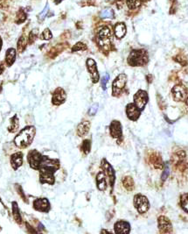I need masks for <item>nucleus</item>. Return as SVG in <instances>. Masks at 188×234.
Returning <instances> with one entry per match:
<instances>
[{
	"instance_id": "42",
	"label": "nucleus",
	"mask_w": 188,
	"mask_h": 234,
	"mask_svg": "<svg viewBox=\"0 0 188 234\" xmlns=\"http://www.w3.org/2000/svg\"><path fill=\"white\" fill-rule=\"evenodd\" d=\"M4 71H5V65L2 61H0V75H2Z\"/></svg>"
},
{
	"instance_id": "23",
	"label": "nucleus",
	"mask_w": 188,
	"mask_h": 234,
	"mask_svg": "<svg viewBox=\"0 0 188 234\" xmlns=\"http://www.w3.org/2000/svg\"><path fill=\"white\" fill-rule=\"evenodd\" d=\"M19 128V119L18 115H14L10 119V125L8 126V132L11 133H16Z\"/></svg>"
},
{
	"instance_id": "19",
	"label": "nucleus",
	"mask_w": 188,
	"mask_h": 234,
	"mask_svg": "<svg viewBox=\"0 0 188 234\" xmlns=\"http://www.w3.org/2000/svg\"><path fill=\"white\" fill-rule=\"evenodd\" d=\"M10 161L12 169L14 170H18L23 165V153L17 152L12 154Z\"/></svg>"
},
{
	"instance_id": "24",
	"label": "nucleus",
	"mask_w": 188,
	"mask_h": 234,
	"mask_svg": "<svg viewBox=\"0 0 188 234\" xmlns=\"http://www.w3.org/2000/svg\"><path fill=\"white\" fill-rule=\"evenodd\" d=\"M12 205L13 218L16 221V223H18V224H22V216L20 215V211H19V208H18L17 202H12Z\"/></svg>"
},
{
	"instance_id": "18",
	"label": "nucleus",
	"mask_w": 188,
	"mask_h": 234,
	"mask_svg": "<svg viewBox=\"0 0 188 234\" xmlns=\"http://www.w3.org/2000/svg\"><path fill=\"white\" fill-rule=\"evenodd\" d=\"M40 171V181L42 184L47 183L49 185H53L55 182L54 173L47 171V170H39Z\"/></svg>"
},
{
	"instance_id": "29",
	"label": "nucleus",
	"mask_w": 188,
	"mask_h": 234,
	"mask_svg": "<svg viewBox=\"0 0 188 234\" xmlns=\"http://www.w3.org/2000/svg\"><path fill=\"white\" fill-rule=\"evenodd\" d=\"M180 205L183 210L188 213V193L183 194L180 196Z\"/></svg>"
},
{
	"instance_id": "43",
	"label": "nucleus",
	"mask_w": 188,
	"mask_h": 234,
	"mask_svg": "<svg viewBox=\"0 0 188 234\" xmlns=\"http://www.w3.org/2000/svg\"><path fill=\"white\" fill-rule=\"evenodd\" d=\"M25 225L27 226V229L29 230V232H34V233H35V232H37L35 230H33V229L32 228V226H30V224H28V223H25Z\"/></svg>"
},
{
	"instance_id": "22",
	"label": "nucleus",
	"mask_w": 188,
	"mask_h": 234,
	"mask_svg": "<svg viewBox=\"0 0 188 234\" xmlns=\"http://www.w3.org/2000/svg\"><path fill=\"white\" fill-rule=\"evenodd\" d=\"M16 61V49L9 48L6 53V62L8 67H11Z\"/></svg>"
},
{
	"instance_id": "12",
	"label": "nucleus",
	"mask_w": 188,
	"mask_h": 234,
	"mask_svg": "<svg viewBox=\"0 0 188 234\" xmlns=\"http://www.w3.org/2000/svg\"><path fill=\"white\" fill-rule=\"evenodd\" d=\"M101 165H102V169L104 171L105 175L109 179L110 187L113 188L114 187V184H115V181H116V172H115V170H114L111 165L107 161L106 159H102Z\"/></svg>"
},
{
	"instance_id": "17",
	"label": "nucleus",
	"mask_w": 188,
	"mask_h": 234,
	"mask_svg": "<svg viewBox=\"0 0 188 234\" xmlns=\"http://www.w3.org/2000/svg\"><path fill=\"white\" fill-rule=\"evenodd\" d=\"M114 231L117 234H128L130 232V224L124 220H119L114 224Z\"/></svg>"
},
{
	"instance_id": "41",
	"label": "nucleus",
	"mask_w": 188,
	"mask_h": 234,
	"mask_svg": "<svg viewBox=\"0 0 188 234\" xmlns=\"http://www.w3.org/2000/svg\"><path fill=\"white\" fill-rule=\"evenodd\" d=\"M170 175V169H169V167L168 166H165V170H164V172H163V174H162V181H165L167 178H168V176Z\"/></svg>"
},
{
	"instance_id": "3",
	"label": "nucleus",
	"mask_w": 188,
	"mask_h": 234,
	"mask_svg": "<svg viewBox=\"0 0 188 234\" xmlns=\"http://www.w3.org/2000/svg\"><path fill=\"white\" fill-rule=\"evenodd\" d=\"M112 41V34L109 27H102L97 34V42L98 45L104 50H108Z\"/></svg>"
},
{
	"instance_id": "15",
	"label": "nucleus",
	"mask_w": 188,
	"mask_h": 234,
	"mask_svg": "<svg viewBox=\"0 0 188 234\" xmlns=\"http://www.w3.org/2000/svg\"><path fill=\"white\" fill-rule=\"evenodd\" d=\"M109 133L114 139H121L123 136V126L120 121L113 120L109 125Z\"/></svg>"
},
{
	"instance_id": "47",
	"label": "nucleus",
	"mask_w": 188,
	"mask_h": 234,
	"mask_svg": "<svg viewBox=\"0 0 188 234\" xmlns=\"http://www.w3.org/2000/svg\"><path fill=\"white\" fill-rule=\"evenodd\" d=\"M0 202H2V201H1V199H0Z\"/></svg>"
},
{
	"instance_id": "6",
	"label": "nucleus",
	"mask_w": 188,
	"mask_h": 234,
	"mask_svg": "<svg viewBox=\"0 0 188 234\" xmlns=\"http://www.w3.org/2000/svg\"><path fill=\"white\" fill-rule=\"evenodd\" d=\"M44 155H42L39 151H37L36 149H33L28 153L27 154V161L29 166L33 169L39 170L40 164H41L42 160H43Z\"/></svg>"
},
{
	"instance_id": "45",
	"label": "nucleus",
	"mask_w": 188,
	"mask_h": 234,
	"mask_svg": "<svg viewBox=\"0 0 188 234\" xmlns=\"http://www.w3.org/2000/svg\"><path fill=\"white\" fill-rule=\"evenodd\" d=\"M54 1H55V3H56V4H59V3H60V2H61V1H63V0H54Z\"/></svg>"
},
{
	"instance_id": "13",
	"label": "nucleus",
	"mask_w": 188,
	"mask_h": 234,
	"mask_svg": "<svg viewBox=\"0 0 188 234\" xmlns=\"http://www.w3.org/2000/svg\"><path fill=\"white\" fill-rule=\"evenodd\" d=\"M141 111L134 103H130L126 105V115L131 121H136L141 115Z\"/></svg>"
},
{
	"instance_id": "8",
	"label": "nucleus",
	"mask_w": 188,
	"mask_h": 234,
	"mask_svg": "<svg viewBox=\"0 0 188 234\" xmlns=\"http://www.w3.org/2000/svg\"><path fill=\"white\" fill-rule=\"evenodd\" d=\"M134 104L136 105L138 107V109L140 111H144L145 106L148 104V101H149V96H148V93L145 90H143V89H139L136 91V93L134 95Z\"/></svg>"
},
{
	"instance_id": "11",
	"label": "nucleus",
	"mask_w": 188,
	"mask_h": 234,
	"mask_svg": "<svg viewBox=\"0 0 188 234\" xmlns=\"http://www.w3.org/2000/svg\"><path fill=\"white\" fill-rule=\"evenodd\" d=\"M33 209L40 212L47 213L51 210V205L47 198H37L33 203Z\"/></svg>"
},
{
	"instance_id": "26",
	"label": "nucleus",
	"mask_w": 188,
	"mask_h": 234,
	"mask_svg": "<svg viewBox=\"0 0 188 234\" xmlns=\"http://www.w3.org/2000/svg\"><path fill=\"white\" fill-rule=\"evenodd\" d=\"M150 159H151V162L153 164L155 169H162L163 168V161H162L161 156L159 154L154 153L151 155Z\"/></svg>"
},
{
	"instance_id": "33",
	"label": "nucleus",
	"mask_w": 188,
	"mask_h": 234,
	"mask_svg": "<svg viewBox=\"0 0 188 234\" xmlns=\"http://www.w3.org/2000/svg\"><path fill=\"white\" fill-rule=\"evenodd\" d=\"M143 0H127V6L129 9H136L141 6Z\"/></svg>"
},
{
	"instance_id": "40",
	"label": "nucleus",
	"mask_w": 188,
	"mask_h": 234,
	"mask_svg": "<svg viewBox=\"0 0 188 234\" xmlns=\"http://www.w3.org/2000/svg\"><path fill=\"white\" fill-rule=\"evenodd\" d=\"M48 10H49V7H48V5H47L46 6V7L43 9V11H42L40 14H39V19L40 20H43L44 18H45V17L47 16V12H48Z\"/></svg>"
},
{
	"instance_id": "46",
	"label": "nucleus",
	"mask_w": 188,
	"mask_h": 234,
	"mask_svg": "<svg viewBox=\"0 0 188 234\" xmlns=\"http://www.w3.org/2000/svg\"><path fill=\"white\" fill-rule=\"evenodd\" d=\"M186 105L188 106V97H187V98H186Z\"/></svg>"
},
{
	"instance_id": "38",
	"label": "nucleus",
	"mask_w": 188,
	"mask_h": 234,
	"mask_svg": "<svg viewBox=\"0 0 188 234\" xmlns=\"http://www.w3.org/2000/svg\"><path fill=\"white\" fill-rule=\"evenodd\" d=\"M98 107H99V105L98 104H94L90 106L89 110H88V115L89 116H94L96 114V112L98 111Z\"/></svg>"
},
{
	"instance_id": "10",
	"label": "nucleus",
	"mask_w": 188,
	"mask_h": 234,
	"mask_svg": "<svg viewBox=\"0 0 188 234\" xmlns=\"http://www.w3.org/2000/svg\"><path fill=\"white\" fill-rule=\"evenodd\" d=\"M66 99H67V93L64 89L58 87L54 89L52 95V103L53 105H61L66 102Z\"/></svg>"
},
{
	"instance_id": "28",
	"label": "nucleus",
	"mask_w": 188,
	"mask_h": 234,
	"mask_svg": "<svg viewBox=\"0 0 188 234\" xmlns=\"http://www.w3.org/2000/svg\"><path fill=\"white\" fill-rule=\"evenodd\" d=\"M81 150L84 154H88L91 151V141L90 140H84L81 146Z\"/></svg>"
},
{
	"instance_id": "2",
	"label": "nucleus",
	"mask_w": 188,
	"mask_h": 234,
	"mask_svg": "<svg viewBox=\"0 0 188 234\" xmlns=\"http://www.w3.org/2000/svg\"><path fill=\"white\" fill-rule=\"evenodd\" d=\"M149 57L148 53L144 49H135L132 50L128 57V64L132 67L144 66L148 62Z\"/></svg>"
},
{
	"instance_id": "9",
	"label": "nucleus",
	"mask_w": 188,
	"mask_h": 234,
	"mask_svg": "<svg viewBox=\"0 0 188 234\" xmlns=\"http://www.w3.org/2000/svg\"><path fill=\"white\" fill-rule=\"evenodd\" d=\"M86 66H87L89 76H90V78H91L93 83H97L100 80V76L98 73L97 65H96L95 61L92 58H88L86 61Z\"/></svg>"
},
{
	"instance_id": "37",
	"label": "nucleus",
	"mask_w": 188,
	"mask_h": 234,
	"mask_svg": "<svg viewBox=\"0 0 188 234\" xmlns=\"http://www.w3.org/2000/svg\"><path fill=\"white\" fill-rule=\"evenodd\" d=\"M16 189H17V192H18V195L20 196V197L23 199L25 203H28V201H27V199H26V196H25V195L24 193L23 188H22V187H21L19 184H16Z\"/></svg>"
},
{
	"instance_id": "4",
	"label": "nucleus",
	"mask_w": 188,
	"mask_h": 234,
	"mask_svg": "<svg viewBox=\"0 0 188 234\" xmlns=\"http://www.w3.org/2000/svg\"><path fill=\"white\" fill-rule=\"evenodd\" d=\"M134 206L138 213L144 214L150 209V202L145 196L136 194L134 196Z\"/></svg>"
},
{
	"instance_id": "44",
	"label": "nucleus",
	"mask_w": 188,
	"mask_h": 234,
	"mask_svg": "<svg viewBox=\"0 0 188 234\" xmlns=\"http://www.w3.org/2000/svg\"><path fill=\"white\" fill-rule=\"evenodd\" d=\"M2 44H3V42H2V39H1V37H0V50H1V48H2Z\"/></svg>"
},
{
	"instance_id": "27",
	"label": "nucleus",
	"mask_w": 188,
	"mask_h": 234,
	"mask_svg": "<svg viewBox=\"0 0 188 234\" xmlns=\"http://www.w3.org/2000/svg\"><path fill=\"white\" fill-rule=\"evenodd\" d=\"M123 185L124 187L128 190V191H132L135 188V184H134V181L132 179V177L130 176H125L123 179Z\"/></svg>"
},
{
	"instance_id": "32",
	"label": "nucleus",
	"mask_w": 188,
	"mask_h": 234,
	"mask_svg": "<svg viewBox=\"0 0 188 234\" xmlns=\"http://www.w3.org/2000/svg\"><path fill=\"white\" fill-rule=\"evenodd\" d=\"M87 45L83 42H77L76 44L72 48V52H78V51H85L87 50Z\"/></svg>"
},
{
	"instance_id": "39",
	"label": "nucleus",
	"mask_w": 188,
	"mask_h": 234,
	"mask_svg": "<svg viewBox=\"0 0 188 234\" xmlns=\"http://www.w3.org/2000/svg\"><path fill=\"white\" fill-rule=\"evenodd\" d=\"M38 33H39V30L34 29L33 30L31 33H30V35H29V42L30 44H33L34 41L36 40V38H37V36H38Z\"/></svg>"
},
{
	"instance_id": "14",
	"label": "nucleus",
	"mask_w": 188,
	"mask_h": 234,
	"mask_svg": "<svg viewBox=\"0 0 188 234\" xmlns=\"http://www.w3.org/2000/svg\"><path fill=\"white\" fill-rule=\"evenodd\" d=\"M158 224H159V232L161 233H171L172 232V225L171 223L165 216H160L158 218Z\"/></svg>"
},
{
	"instance_id": "7",
	"label": "nucleus",
	"mask_w": 188,
	"mask_h": 234,
	"mask_svg": "<svg viewBox=\"0 0 188 234\" xmlns=\"http://www.w3.org/2000/svg\"><path fill=\"white\" fill-rule=\"evenodd\" d=\"M59 161L58 159H51L47 156H44L39 170H47L55 173L59 169Z\"/></svg>"
},
{
	"instance_id": "31",
	"label": "nucleus",
	"mask_w": 188,
	"mask_h": 234,
	"mask_svg": "<svg viewBox=\"0 0 188 234\" xmlns=\"http://www.w3.org/2000/svg\"><path fill=\"white\" fill-rule=\"evenodd\" d=\"M101 17L102 18H114V12L110 8H106L101 12Z\"/></svg>"
},
{
	"instance_id": "21",
	"label": "nucleus",
	"mask_w": 188,
	"mask_h": 234,
	"mask_svg": "<svg viewBox=\"0 0 188 234\" xmlns=\"http://www.w3.org/2000/svg\"><path fill=\"white\" fill-rule=\"evenodd\" d=\"M89 129H90V122L88 120H84L77 125V135L79 137H83L89 132Z\"/></svg>"
},
{
	"instance_id": "36",
	"label": "nucleus",
	"mask_w": 188,
	"mask_h": 234,
	"mask_svg": "<svg viewBox=\"0 0 188 234\" xmlns=\"http://www.w3.org/2000/svg\"><path fill=\"white\" fill-rule=\"evenodd\" d=\"M109 75L107 73L104 76L102 77L101 79V85H102V88L103 90H106L107 89V83L109 82Z\"/></svg>"
},
{
	"instance_id": "5",
	"label": "nucleus",
	"mask_w": 188,
	"mask_h": 234,
	"mask_svg": "<svg viewBox=\"0 0 188 234\" xmlns=\"http://www.w3.org/2000/svg\"><path fill=\"white\" fill-rule=\"evenodd\" d=\"M127 82V76L125 74L118 75L112 83V96L119 97Z\"/></svg>"
},
{
	"instance_id": "20",
	"label": "nucleus",
	"mask_w": 188,
	"mask_h": 234,
	"mask_svg": "<svg viewBox=\"0 0 188 234\" xmlns=\"http://www.w3.org/2000/svg\"><path fill=\"white\" fill-rule=\"evenodd\" d=\"M96 186L100 191H105L107 188L106 175L103 171H100L96 176Z\"/></svg>"
},
{
	"instance_id": "35",
	"label": "nucleus",
	"mask_w": 188,
	"mask_h": 234,
	"mask_svg": "<svg viewBox=\"0 0 188 234\" xmlns=\"http://www.w3.org/2000/svg\"><path fill=\"white\" fill-rule=\"evenodd\" d=\"M52 37H53V34H52L50 29H49V28H46L41 34L40 39H41V40H45V41H49V40L52 39Z\"/></svg>"
},
{
	"instance_id": "30",
	"label": "nucleus",
	"mask_w": 188,
	"mask_h": 234,
	"mask_svg": "<svg viewBox=\"0 0 188 234\" xmlns=\"http://www.w3.org/2000/svg\"><path fill=\"white\" fill-rule=\"evenodd\" d=\"M26 47V40L25 38V36H21L18 41V44H17V48L19 53H22L24 50L25 49Z\"/></svg>"
},
{
	"instance_id": "1",
	"label": "nucleus",
	"mask_w": 188,
	"mask_h": 234,
	"mask_svg": "<svg viewBox=\"0 0 188 234\" xmlns=\"http://www.w3.org/2000/svg\"><path fill=\"white\" fill-rule=\"evenodd\" d=\"M35 134V127L33 125H27L14 138V144L19 148H26L33 143Z\"/></svg>"
},
{
	"instance_id": "25",
	"label": "nucleus",
	"mask_w": 188,
	"mask_h": 234,
	"mask_svg": "<svg viewBox=\"0 0 188 234\" xmlns=\"http://www.w3.org/2000/svg\"><path fill=\"white\" fill-rule=\"evenodd\" d=\"M126 34V26L124 23H117L115 26V35L117 39L124 38Z\"/></svg>"
},
{
	"instance_id": "16",
	"label": "nucleus",
	"mask_w": 188,
	"mask_h": 234,
	"mask_svg": "<svg viewBox=\"0 0 188 234\" xmlns=\"http://www.w3.org/2000/svg\"><path fill=\"white\" fill-rule=\"evenodd\" d=\"M171 93H172L173 99L177 102H180L186 97L187 90L183 85H176L171 89Z\"/></svg>"
},
{
	"instance_id": "34",
	"label": "nucleus",
	"mask_w": 188,
	"mask_h": 234,
	"mask_svg": "<svg viewBox=\"0 0 188 234\" xmlns=\"http://www.w3.org/2000/svg\"><path fill=\"white\" fill-rule=\"evenodd\" d=\"M25 19H26V14H25V12H24L22 9H20V10L18 11V14H17L16 22L18 24H21L23 23Z\"/></svg>"
}]
</instances>
